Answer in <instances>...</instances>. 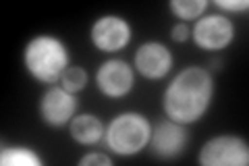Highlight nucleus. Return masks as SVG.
<instances>
[{
    "label": "nucleus",
    "instance_id": "1",
    "mask_svg": "<svg viewBox=\"0 0 249 166\" xmlns=\"http://www.w3.org/2000/svg\"><path fill=\"white\" fill-rule=\"evenodd\" d=\"M214 96L212 73L204 67H185L168 83L162 100L166 116L175 123H197L208 112Z\"/></svg>",
    "mask_w": 249,
    "mask_h": 166
},
{
    "label": "nucleus",
    "instance_id": "2",
    "mask_svg": "<svg viewBox=\"0 0 249 166\" xmlns=\"http://www.w3.org/2000/svg\"><path fill=\"white\" fill-rule=\"evenodd\" d=\"M23 62L34 79L52 85L60 81L62 73L71 67V54L58 37L42 34L29 39L23 52Z\"/></svg>",
    "mask_w": 249,
    "mask_h": 166
},
{
    "label": "nucleus",
    "instance_id": "3",
    "mask_svg": "<svg viewBox=\"0 0 249 166\" xmlns=\"http://www.w3.org/2000/svg\"><path fill=\"white\" fill-rule=\"evenodd\" d=\"M152 123L139 112H121L116 114L104 131V141L108 149L116 156H135L145 146H150Z\"/></svg>",
    "mask_w": 249,
    "mask_h": 166
},
{
    "label": "nucleus",
    "instance_id": "4",
    "mask_svg": "<svg viewBox=\"0 0 249 166\" xmlns=\"http://www.w3.org/2000/svg\"><path fill=\"white\" fill-rule=\"evenodd\" d=\"M197 162L201 166H247L249 146L237 135H216L201 146Z\"/></svg>",
    "mask_w": 249,
    "mask_h": 166
},
{
    "label": "nucleus",
    "instance_id": "5",
    "mask_svg": "<svg viewBox=\"0 0 249 166\" xmlns=\"http://www.w3.org/2000/svg\"><path fill=\"white\" fill-rule=\"evenodd\" d=\"M191 37L197 48L218 52L229 48L235 39V25L227 15H201L191 29Z\"/></svg>",
    "mask_w": 249,
    "mask_h": 166
},
{
    "label": "nucleus",
    "instance_id": "6",
    "mask_svg": "<svg viewBox=\"0 0 249 166\" xmlns=\"http://www.w3.org/2000/svg\"><path fill=\"white\" fill-rule=\"evenodd\" d=\"M89 37L100 52H119L131 42V25L119 15H102L91 23Z\"/></svg>",
    "mask_w": 249,
    "mask_h": 166
},
{
    "label": "nucleus",
    "instance_id": "7",
    "mask_svg": "<svg viewBox=\"0 0 249 166\" xmlns=\"http://www.w3.org/2000/svg\"><path fill=\"white\" fill-rule=\"evenodd\" d=\"M96 85L106 98H124L135 85V73L127 60L110 58L98 67Z\"/></svg>",
    "mask_w": 249,
    "mask_h": 166
},
{
    "label": "nucleus",
    "instance_id": "8",
    "mask_svg": "<svg viewBox=\"0 0 249 166\" xmlns=\"http://www.w3.org/2000/svg\"><path fill=\"white\" fill-rule=\"evenodd\" d=\"M77 108H79L77 96L71 92H67L62 85L60 88H56V85L48 88L40 100V116L50 127L69 125L77 116Z\"/></svg>",
    "mask_w": 249,
    "mask_h": 166
},
{
    "label": "nucleus",
    "instance_id": "9",
    "mask_svg": "<svg viewBox=\"0 0 249 166\" xmlns=\"http://www.w3.org/2000/svg\"><path fill=\"white\" fill-rule=\"evenodd\" d=\"M187 125L175 123L166 118L160 121L156 127H152V137H150V148L154 156H158L160 160H173L178 158L187 144H189V133H187Z\"/></svg>",
    "mask_w": 249,
    "mask_h": 166
},
{
    "label": "nucleus",
    "instance_id": "10",
    "mask_svg": "<svg viewBox=\"0 0 249 166\" xmlns=\"http://www.w3.org/2000/svg\"><path fill=\"white\" fill-rule=\"evenodd\" d=\"M173 62H175L173 52L160 42H145L135 52L137 73L150 79V81L164 79L170 73V69H173Z\"/></svg>",
    "mask_w": 249,
    "mask_h": 166
},
{
    "label": "nucleus",
    "instance_id": "11",
    "mask_svg": "<svg viewBox=\"0 0 249 166\" xmlns=\"http://www.w3.org/2000/svg\"><path fill=\"white\" fill-rule=\"evenodd\" d=\"M106 127L96 114H77L69 123V133L81 146H93L104 139Z\"/></svg>",
    "mask_w": 249,
    "mask_h": 166
},
{
    "label": "nucleus",
    "instance_id": "12",
    "mask_svg": "<svg viewBox=\"0 0 249 166\" xmlns=\"http://www.w3.org/2000/svg\"><path fill=\"white\" fill-rule=\"evenodd\" d=\"M2 166H42L44 160L31 148L25 146H4L0 149Z\"/></svg>",
    "mask_w": 249,
    "mask_h": 166
},
{
    "label": "nucleus",
    "instance_id": "13",
    "mask_svg": "<svg viewBox=\"0 0 249 166\" xmlns=\"http://www.w3.org/2000/svg\"><path fill=\"white\" fill-rule=\"evenodd\" d=\"M168 9L173 11L183 23L197 21L208 9V0H170Z\"/></svg>",
    "mask_w": 249,
    "mask_h": 166
},
{
    "label": "nucleus",
    "instance_id": "14",
    "mask_svg": "<svg viewBox=\"0 0 249 166\" xmlns=\"http://www.w3.org/2000/svg\"><path fill=\"white\" fill-rule=\"evenodd\" d=\"M60 83H62V88L71 93L81 92V90H85V85H88V71L83 67H69L65 73H62Z\"/></svg>",
    "mask_w": 249,
    "mask_h": 166
},
{
    "label": "nucleus",
    "instance_id": "15",
    "mask_svg": "<svg viewBox=\"0 0 249 166\" xmlns=\"http://www.w3.org/2000/svg\"><path fill=\"white\" fill-rule=\"evenodd\" d=\"M214 4L218 6V9L229 11V13H243V11L249 9L247 0H216Z\"/></svg>",
    "mask_w": 249,
    "mask_h": 166
},
{
    "label": "nucleus",
    "instance_id": "16",
    "mask_svg": "<svg viewBox=\"0 0 249 166\" xmlns=\"http://www.w3.org/2000/svg\"><path fill=\"white\" fill-rule=\"evenodd\" d=\"M81 166H112V158L106 154H88L79 160Z\"/></svg>",
    "mask_w": 249,
    "mask_h": 166
},
{
    "label": "nucleus",
    "instance_id": "17",
    "mask_svg": "<svg viewBox=\"0 0 249 166\" xmlns=\"http://www.w3.org/2000/svg\"><path fill=\"white\" fill-rule=\"evenodd\" d=\"M170 37H173L175 42L183 44V42H187V39H191V27L187 25V23L178 21L173 25V29H170Z\"/></svg>",
    "mask_w": 249,
    "mask_h": 166
},
{
    "label": "nucleus",
    "instance_id": "18",
    "mask_svg": "<svg viewBox=\"0 0 249 166\" xmlns=\"http://www.w3.org/2000/svg\"><path fill=\"white\" fill-rule=\"evenodd\" d=\"M220 65H222L220 58H212V62H210V67H212V69H220Z\"/></svg>",
    "mask_w": 249,
    "mask_h": 166
}]
</instances>
